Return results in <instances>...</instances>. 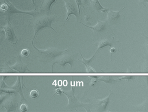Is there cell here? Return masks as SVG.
Wrapping results in <instances>:
<instances>
[{
  "mask_svg": "<svg viewBox=\"0 0 148 112\" xmlns=\"http://www.w3.org/2000/svg\"><path fill=\"white\" fill-rule=\"evenodd\" d=\"M56 18L55 15L45 16H40L35 19L33 23V28L34 30V36L32 43L33 46H34L33 43L34 40L35 39V36L38 33L40 30L45 28H49L56 32V30L52 27L51 24L53 22Z\"/></svg>",
  "mask_w": 148,
  "mask_h": 112,
  "instance_id": "1",
  "label": "cell"
},
{
  "mask_svg": "<svg viewBox=\"0 0 148 112\" xmlns=\"http://www.w3.org/2000/svg\"><path fill=\"white\" fill-rule=\"evenodd\" d=\"M0 10L2 11H4L5 14L9 16L13 14H23L30 15L34 17V16L36 15L37 14H38V12L36 11V9L33 11H21L19 10L16 8L12 3H11L9 0L2 1Z\"/></svg>",
  "mask_w": 148,
  "mask_h": 112,
  "instance_id": "2",
  "label": "cell"
},
{
  "mask_svg": "<svg viewBox=\"0 0 148 112\" xmlns=\"http://www.w3.org/2000/svg\"><path fill=\"white\" fill-rule=\"evenodd\" d=\"M33 47L40 53L44 54L46 58L49 59H53L58 56L62 55L66 53L68 50V49H67L65 50H61L52 47L48 48L45 50H40L38 49L34 46Z\"/></svg>",
  "mask_w": 148,
  "mask_h": 112,
  "instance_id": "3",
  "label": "cell"
},
{
  "mask_svg": "<svg viewBox=\"0 0 148 112\" xmlns=\"http://www.w3.org/2000/svg\"><path fill=\"white\" fill-rule=\"evenodd\" d=\"M125 7L123 8L119 11H114L109 10L107 11V17L106 21L109 25H114L117 24L121 20V14L120 13Z\"/></svg>",
  "mask_w": 148,
  "mask_h": 112,
  "instance_id": "4",
  "label": "cell"
},
{
  "mask_svg": "<svg viewBox=\"0 0 148 112\" xmlns=\"http://www.w3.org/2000/svg\"><path fill=\"white\" fill-rule=\"evenodd\" d=\"M1 27L4 29L5 32L7 41L12 43L13 44H16L18 40L16 37L14 30L9 21L8 22L6 25Z\"/></svg>",
  "mask_w": 148,
  "mask_h": 112,
  "instance_id": "5",
  "label": "cell"
},
{
  "mask_svg": "<svg viewBox=\"0 0 148 112\" xmlns=\"http://www.w3.org/2000/svg\"><path fill=\"white\" fill-rule=\"evenodd\" d=\"M97 23L95 26L92 27L87 26L81 22H80V23H82L84 26L92 30L95 34L98 35L104 32L109 27V25L106 21H101L97 20Z\"/></svg>",
  "mask_w": 148,
  "mask_h": 112,
  "instance_id": "6",
  "label": "cell"
},
{
  "mask_svg": "<svg viewBox=\"0 0 148 112\" xmlns=\"http://www.w3.org/2000/svg\"><path fill=\"white\" fill-rule=\"evenodd\" d=\"M74 57L73 56L66 55L63 56H61L59 59H57L52 65V70L53 71V67L54 64L57 63V64H59L60 66H62L63 67H65L66 64H69L71 65V67L72 69H73V61H74Z\"/></svg>",
  "mask_w": 148,
  "mask_h": 112,
  "instance_id": "7",
  "label": "cell"
},
{
  "mask_svg": "<svg viewBox=\"0 0 148 112\" xmlns=\"http://www.w3.org/2000/svg\"><path fill=\"white\" fill-rule=\"evenodd\" d=\"M65 2V8H66L67 10V13H66V22L68 20L70 16L71 15H73L75 16L77 18V20L78 21L79 17V14L78 10L76 9V8L74 7V5L69 2H67L66 0H63Z\"/></svg>",
  "mask_w": 148,
  "mask_h": 112,
  "instance_id": "8",
  "label": "cell"
},
{
  "mask_svg": "<svg viewBox=\"0 0 148 112\" xmlns=\"http://www.w3.org/2000/svg\"><path fill=\"white\" fill-rule=\"evenodd\" d=\"M28 65L29 64H25L21 60H20L17 61L14 65L11 66V68L20 73H26L31 71L27 67Z\"/></svg>",
  "mask_w": 148,
  "mask_h": 112,
  "instance_id": "9",
  "label": "cell"
},
{
  "mask_svg": "<svg viewBox=\"0 0 148 112\" xmlns=\"http://www.w3.org/2000/svg\"><path fill=\"white\" fill-rule=\"evenodd\" d=\"M113 42V39H109L104 38V39L99 40V41L97 42L96 43V45L98 46V49L96 52V53L99 49L103 48L105 47L106 46H110V47H111L112 45ZM96 53H95V55H96Z\"/></svg>",
  "mask_w": 148,
  "mask_h": 112,
  "instance_id": "10",
  "label": "cell"
},
{
  "mask_svg": "<svg viewBox=\"0 0 148 112\" xmlns=\"http://www.w3.org/2000/svg\"><path fill=\"white\" fill-rule=\"evenodd\" d=\"M90 1L92 8L99 13V11H102V12H107L110 9V8H106L103 7L99 0H90Z\"/></svg>",
  "mask_w": 148,
  "mask_h": 112,
  "instance_id": "11",
  "label": "cell"
},
{
  "mask_svg": "<svg viewBox=\"0 0 148 112\" xmlns=\"http://www.w3.org/2000/svg\"><path fill=\"white\" fill-rule=\"evenodd\" d=\"M10 88H11L12 90H15V91H17L20 94L21 96L22 97V100H21L22 101H22L23 100H26L25 97H24L23 92H22L20 76H18V79H17V81H16L15 84L13 87H12Z\"/></svg>",
  "mask_w": 148,
  "mask_h": 112,
  "instance_id": "12",
  "label": "cell"
},
{
  "mask_svg": "<svg viewBox=\"0 0 148 112\" xmlns=\"http://www.w3.org/2000/svg\"><path fill=\"white\" fill-rule=\"evenodd\" d=\"M18 105L16 102L10 100L5 103L4 107L6 109L7 112H13L16 111Z\"/></svg>",
  "mask_w": 148,
  "mask_h": 112,
  "instance_id": "13",
  "label": "cell"
},
{
  "mask_svg": "<svg viewBox=\"0 0 148 112\" xmlns=\"http://www.w3.org/2000/svg\"><path fill=\"white\" fill-rule=\"evenodd\" d=\"M56 2V0H45L42 3L41 6H42L44 10L49 12L51 11V7L52 4Z\"/></svg>",
  "mask_w": 148,
  "mask_h": 112,
  "instance_id": "14",
  "label": "cell"
},
{
  "mask_svg": "<svg viewBox=\"0 0 148 112\" xmlns=\"http://www.w3.org/2000/svg\"><path fill=\"white\" fill-rule=\"evenodd\" d=\"M110 95L108 96L107 97H106L104 99L102 100H99V107L102 108L103 109H105L106 108L107 104L109 103V99H110Z\"/></svg>",
  "mask_w": 148,
  "mask_h": 112,
  "instance_id": "15",
  "label": "cell"
},
{
  "mask_svg": "<svg viewBox=\"0 0 148 112\" xmlns=\"http://www.w3.org/2000/svg\"><path fill=\"white\" fill-rule=\"evenodd\" d=\"M39 93L38 90L35 89H32V91L30 92V95L31 97L32 98H36L38 97V96Z\"/></svg>",
  "mask_w": 148,
  "mask_h": 112,
  "instance_id": "16",
  "label": "cell"
},
{
  "mask_svg": "<svg viewBox=\"0 0 148 112\" xmlns=\"http://www.w3.org/2000/svg\"><path fill=\"white\" fill-rule=\"evenodd\" d=\"M100 80L103 81L105 82L106 83H110L111 82L112 80L111 79L110 77H107V76H102L99 79Z\"/></svg>",
  "mask_w": 148,
  "mask_h": 112,
  "instance_id": "17",
  "label": "cell"
},
{
  "mask_svg": "<svg viewBox=\"0 0 148 112\" xmlns=\"http://www.w3.org/2000/svg\"><path fill=\"white\" fill-rule=\"evenodd\" d=\"M75 2H76V3L77 5V7L78 8V10L79 14V15H80V5L83 6V8H84V6H83V3H82V1H81V0H75Z\"/></svg>",
  "mask_w": 148,
  "mask_h": 112,
  "instance_id": "18",
  "label": "cell"
},
{
  "mask_svg": "<svg viewBox=\"0 0 148 112\" xmlns=\"http://www.w3.org/2000/svg\"><path fill=\"white\" fill-rule=\"evenodd\" d=\"M84 64L85 65L87 73H96V71L91 67H90L89 65L85 64V63H84Z\"/></svg>",
  "mask_w": 148,
  "mask_h": 112,
  "instance_id": "19",
  "label": "cell"
},
{
  "mask_svg": "<svg viewBox=\"0 0 148 112\" xmlns=\"http://www.w3.org/2000/svg\"><path fill=\"white\" fill-rule=\"evenodd\" d=\"M29 54V51L27 49H24L21 50V55L24 57H26Z\"/></svg>",
  "mask_w": 148,
  "mask_h": 112,
  "instance_id": "20",
  "label": "cell"
},
{
  "mask_svg": "<svg viewBox=\"0 0 148 112\" xmlns=\"http://www.w3.org/2000/svg\"><path fill=\"white\" fill-rule=\"evenodd\" d=\"M20 108V110L22 112H26V111H27V109H28V107L25 103H23L21 105Z\"/></svg>",
  "mask_w": 148,
  "mask_h": 112,
  "instance_id": "21",
  "label": "cell"
},
{
  "mask_svg": "<svg viewBox=\"0 0 148 112\" xmlns=\"http://www.w3.org/2000/svg\"><path fill=\"white\" fill-rule=\"evenodd\" d=\"M55 93L58 95H61L63 93V90L61 88L58 87L55 90Z\"/></svg>",
  "mask_w": 148,
  "mask_h": 112,
  "instance_id": "22",
  "label": "cell"
},
{
  "mask_svg": "<svg viewBox=\"0 0 148 112\" xmlns=\"http://www.w3.org/2000/svg\"><path fill=\"white\" fill-rule=\"evenodd\" d=\"M7 96L6 95H3L0 94V104H1L2 102L4 101V100L6 98Z\"/></svg>",
  "mask_w": 148,
  "mask_h": 112,
  "instance_id": "23",
  "label": "cell"
},
{
  "mask_svg": "<svg viewBox=\"0 0 148 112\" xmlns=\"http://www.w3.org/2000/svg\"><path fill=\"white\" fill-rule=\"evenodd\" d=\"M132 76H122L121 78H119V80H130L132 79Z\"/></svg>",
  "mask_w": 148,
  "mask_h": 112,
  "instance_id": "24",
  "label": "cell"
},
{
  "mask_svg": "<svg viewBox=\"0 0 148 112\" xmlns=\"http://www.w3.org/2000/svg\"><path fill=\"white\" fill-rule=\"evenodd\" d=\"M117 49H116L114 47H111V48L110 49V52L111 54H112V53H114L116 51H117Z\"/></svg>",
  "mask_w": 148,
  "mask_h": 112,
  "instance_id": "25",
  "label": "cell"
},
{
  "mask_svg": "<svg viewBox=\"0 0 148 112\" xmlns=\"http://www.w3.org/2000/svg\"><path fill=\"white\" fill-rule=\"evenodd\" d=\"M87 1H88V0H81L83 4H85L87 2Z\"/></svg>",
  "mask_w": 148,
  "mask_h": 112,
  "instance_id": "26",
  "label": "cell"
},
{
  "mask_svg": "<svg viewBox=\"0 0 148 112\" xmlns=\"http://www.w3.org/2000/svg\"><path fill=\"white\" fill-rule=\"evenodd\" d=\"M32 4H33V5H34V6H35V1H34V0H32Z\"/></svg>",
  "mask_w": 148,
  "mask_h": 112,
  "instance_id": "27",
  "label": "cell"
},
{
  "mask_svg": "<svg viewBox=\"0 0 148 112\" xmlns=\"http://www.w3.org/2000/svg\"><path fill=\"white\" fill-rule=\"evenodd\" d=\"M141 1V0H140ZM143 2H148V0H143Z\"/></svg>",
  "mask_w": 148,
  "mask_h": 112,
  "instance_id": "28",
  "label": "cell"
},
{
  "mask_svg": "<svg viewBox=\"0 0 148 112\" xmlns=\"http://www.w3.org/2000/svg\"><path fill=\"white\" fill-rule=\"evenodd\" d=\"M1 2L0 1V8H1Z\"/></svg>",
  "mask_w": 148,
  "mask_h": 112,
  "instance_id": "29",
  "label": "cell"
},
{
  "mask_svg": "<svg viewBox=\"0 0 148 112\" xmlns=\"http://www.w3.org/2000/svg\"><path fill=\"white\" fill-rule=\"evenodd\" d=\"M0 77H1V76H0Z\"/></svg>",
  "mask_w": 148,
  "mask_h": 112,
  "instance_id": "30",
  "label": "cell"
}]
</instances>
